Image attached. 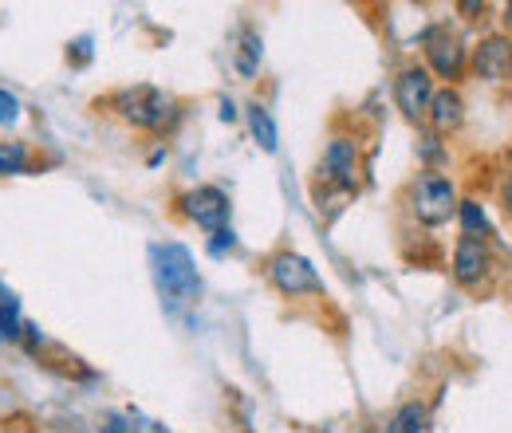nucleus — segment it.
Instances as JSON below:
<instances>
[{
  "label": "nucleus",
  "instance_id": "4",
  "mask_svg": "<svg viewBox=\"0 0 512 433\" xmlns=\"http://www.w3.org/2000/svg\"><path fill=\"white\" fill-rule=\"evenodd\" d=\"M268 280L284 292V296H304V292H323V280L320 272L304 260V256H296V252H276L272 260H268Z\"/></svg>",
  "mask_w": 512,
  "mask_h": 433
},
{
  "label": "nucleus",
  "instance_id": "21",
  "mask_svg": "<svg viewBox=\"0 0 512 433\" xmlns=\"http://www.w3.org/2000/svg\"><path fill=\"white\" fill-rule=\"evenodd\" d=\"M501 197H505V209L512 213V178L505 182V189H501Z\"/></svg>",
  "mask_w": 512,
  "mask_h": 433
},
{
  "label": "nucleus",
  "instance_id": "6",
  "mask_svg": "<svg viewBox=\"0 0 512 433\" xmlns=\"http://www.w3.org/2000/svg\"><path fill=\"white\" fill-rule=\"evenodd\" d=\"M182 209H186L190 221H197V225L209 229V233H221V229L229 225V197L217 186L190 189V193L182 197Z\"/></svg>",
  "mask_w": 512,
  "mask_h": 433
},
{
  "label": "nucleus",
  "instance_id": "12",
  "mask_svg": "<svg viewBox=\"0 0 512 433\" xmlns=\"http://www.w3.org/2000/svg\"><path fill=\"white\" fill-rule=\"evenodd\" d=\"M426 418H430V410H426L422 402H406V406H398V410L386 418L383 433H422Z\"/></svg>",
  "mask_w": 512,
  "mask_h": 433
},
{
  "label": "nucleus",
  "instance_id": "8",
  "mask_svg": "<svg viewBox=\"0 0 512 433\" xmlns=\"http://www.w3.org/2000/svg\"><path fill=\"white\" fill-rule=\"evenodd\" d=\"M323 170L331 174V182H339L343 189H355V174H359V158H355V142L335 138L323 154Z\"/></svg>",
  "mask_w": 512,
  "mask_h": 433
},
{
  "label": "nucleus",
  "instance_id": "9",
  "mask_svg": "<svg viewBox=\"0 0 512 433\" xmlns=\"http://www.w3.org/2000/svg\"><path fill=\"white\" fill-rule=\"evenodd\" d=\"M430 67L442 75V79H461L465 75V48L457 40H430Z\"/></svg>",
  "mask_w": 512,
  "mask_h": 433
},
{
  "label": "nucleus",
  "instance_id": "11",
  "mask_svg": "<svg viewBox=\"0 0 512 433\" xmlns=\"http://www.w3.org/2000/svg\"><path fill=\"white\" fill-rule=\"evenodd\" d=\"M512 71V44L509 40H485L477 48V75L485 79H505Z\"/></svg>",
  "mask_w": 512,
  "mask_h": 433
},
{
  "label": "nucleus",
  "instance_id": "1",
  "mask_svg": "<svg viewBox=\"0 0 512 433\" xmlns=\"http://www.w3.org/2000/svg\"><path fill=\"white\" fill-rule=\"evenodd\" d=\"M150 264H154L158 292L170 308H190L201 296V276L193 268V256L186 245H154L150 248Z\"/></svg>",
  "mask_w": 512,
  "mask_h": 433
},
{
  "label": "nucleus",
  "instance_id": "22",
  "mask_svg": "<svg viewBox=\"0 0 512 433\" xmlns=\"http://www.w3.org/2000/svg\"><path fill=\"white\" fill-rule=\"evenodd\" d=\"M505 24H509V28H512V4H509V8H505Z\"/></svg>",
  "mask_w": 512,
  "mask_h": 433
},
{
  "label": "nucleus",
  "instance_id": "2",
  "mask_svg": "<svg viewBox=\"0 0 512 433\" xmlns=\"http://www.w3.org/2000/svg\"><path fill=\"white\" fill-rule=\"evenodd\" d=\"M115 111L127 119V123L142 126V130H170V126L178 123V99L174 95H166V91H158V87H127V91H119L115 99Z\"/></svg>",
  "mask_w": 512,
  "mask_h": 433
},
{
  "label": "nucleus",
  "instance_id": "16",
  "mask_svg": "<svg viewBox=\"0 0 512 433\" xmlns=\"http://www.w3.org/2000/svg\"><path fill=\"white\" fill-rule=\"evenodd\" d=\"M457 213H461L465 237H481V233L489 229V221H485V209H481L477 201H461V205H457Z\"/></svg>",
  "mask_w": 512,
  "mask_h": 433
},
{
  "label": "nucleus",
  "instance_id": "10",
  "mask_svg": "<svg viewBox=\"0 0 512 433\" xmlns=\"http://www.w3.org/2000/svg\"><path fill=\"white\" fill-rule=\"evenodd\" d=\"M430 126L434 130H457L461 126V119H465V103H461V95L453 91V87H446V91H434V103H430Z\"/></svg>",
  "mask_w": 512,
  "mask_h": 433
},
{
  "label": "nucleus",
  "instance_id": "17",
  "mask_svg": "<svg viewBox=\"0 0 512 433\" xmlns=\"http://www.w3.org/2000/svg\"><path fill=\"white\" fill-rule=\"evenodd\" d=\"M256 56H260V40H256L253 32L245 36V48H241V60H237V67L245 71V75H253L256 71Z\"/></svg>",
  "mask_w": 512,
  "mask_h": 433
},
{
  "label": "nucleus",
  "instance_id": "19",
  "mask_svg": "<svg viewBox=\"0 0 512 433\" xmlns=\"http://www.w3.org/2000/svg\"><path fill=\"white\" fill-rule=\"evenodd\" d=\"M237 241H233V229H221V233H213V241H209V252L213 256H221L225 248H233Z\"/></svg>",
  "mask_w": 512,
  "mask_h": 433
},
{
  "label": "nucleus",
  "instance_id": "14",
  "mask_svg": "<svg viewBox=\"0 0 512 433\" xmlns=\"http://www.w3.org/2000/svg\"><path fill=\"white\" fill-rule=\"evenodd\" d=\"M249 126H253V138L260 142V150H276V123H272V115L260 107V103H253L249 107Z\"/></svg>",
  "mask_w": 512,
  "mask_h": 433
},
{
  "label": "nucleus",
  "instance_id": "5",
  "mask_svg": "<svg viewBox=\"0 0 512 433\" xmlns=\"http://www.w3.org/2000/svg\"><path fill=\"white\" fill-rule=\"evenodd\" d=\"M394 103L406 119H426L434 103V75L430 67H406L394 79Z\"/></svg>",
  "mask_w": 512,
  "mask_h": 433
},
{
  "label": "nucleus",
  "instance_id": "13",
  "mask_svg": "<svg viewBox=\"0 0 512 433\" xmlns=\"http://www.w3.org/2000/svg\"><path fill=\"white\" fill-rule=\"evenodd\" d=\"M20 335V300H16V292L0 280V343L4 339H16Z\"/></svg>",
  "mask_w": 512,
  "mask_h": 433
},
{
  "label": "nucleus",
  "instance_id": "18",
  "mask_svg": "<svg viewBox=\"0 0 512 433\" xmlns=\"http://www.w3.org/2000/svg\"><path fill=\"white\" fill-rule=\"evenodd\" d=\"M16 119H20V103H16V95L0 91V126H12Z\"/></svg>",
  "mask_w": 512,
  "mask_h": 433
},
{
  "label": "nucleus",
  "instance_id": "3",
  "mask_svg": "<svg viewBox=\"0 0 512 433\" xmlns=\"http://www.w3.org/2000/svg\"><path fill=\"white\" fill-rule=\"evenodd\" d=\"M457 189L442 174H422L414 186H410V209L422 225H446L449 217L457 213Z\"/></svg>",
  "mask_w": 512,
  "mask_h": 433
},
{
  "label": "nucleus",
  "instance_id": "15",
  "mask_svg": "<svg viewBox=\"0 0 512 433\" xmlns=\"http://www.w3.org/2000/svg\"><path fill=\"white\" fill-rule=\"evenodd\" d=\"M28 146L24 142H0V174H24Z\"/></svg>",
  "mask_w": 512,
  "mask_h": 433
},
{
  "label": "nucleus",
  "instance_id": "20",
  "mask_svg": "<svg viewBox=\"0 0 512 433\" xmlns=\"http://www.w3.org/2000/svg\"><path fill=\"white\" fill-rule=\"evenodd\" d=\"M99 433H134L127 426V418H119V414H107L103 418V426H99Z\"/></svg>",
  "mask_w": 512,
  "mask_h": 433
},
{
  "label": "nucleus",
  "instance_id": "7",
  "mask_svg": "<svg viewBox=\"0 0 512 433\" xmlns=\"http://www.w3.org/2000/svg\"><path fill=\"white\" fill-rule=\"evenodd\" d=\"M493 260H489V245L485 237H461L457 252H453V280L461 288H481L485 276H489Z\"/></svg>",
  "mask_w": 512,
  "mask_h": 433
}]
</instances>
